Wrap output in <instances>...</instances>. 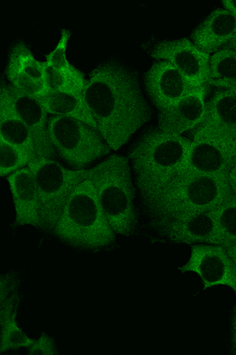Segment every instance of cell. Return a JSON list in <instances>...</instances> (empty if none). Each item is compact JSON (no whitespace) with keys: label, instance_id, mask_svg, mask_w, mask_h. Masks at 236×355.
I'll return each mask as SVG.
<instances>
[{"label":"cell","instance_id":"cell-1","mask_svg":"<svg viewBox=\"0 0 236 355\" xmlns=\"http://www.w3.org/2000/svg\"><path fill=\"white\" fill-rule=\"evenodd\" d=\"M83 99L98 130L115 151L152 117L136 73L116 62L102 64L90 73Z\"/></svg>","mask_w":236,"mask_h":355},{"label":"cell","instance_id":"cell-2","mask_svg":"<svg viewBox=\"0 0 236 355\" xmlns=\"http://www.w3.org/2000/svg\"><path fill=\"white\" fill-rule=\"evenodd\" d=\"M192 142L189 137L152 127L131 146L129 157L143 205L152 202L182 173Z\"/></svg>","mask_w":236,"mask_h":355},{"label":"cell","instance_id":"cell-3","mask_svg":"<svg viewBox=\"0 0 236 355\" xmlns=\"http://www.w3.org/2000/svg\"><path fill=\"white\" fill-rule=\"evenodd\" d=\"M71 248L97 251L116 243V233L103 213L93 184L85 180L75 189L53 233Z\"/></svg>","mask_w":236,"mask_h":355},{"label":"cell","instance_id":"cell-4","mask_svg":"<svg viewBox=\"0 0 236 355\" xmlns=\"http://www.w3.org/2000/svg\"><path fill=\"white\" fill-rule=\"evenodd\" d=\"M88 180L93 184L103 213L115 233L134 236L140 220L129 159L114 154L90 169Z\"/></svg>","mask_w":236,"mask_h":355},{"label":"cell","instance_id":"cell-5","mask_svg":"<svg viewBox=\"0 0 236 355\" xmlns=\"http://www.w3.org/2000/svg\"><path fill=\"white\" fill-rule=\"evenodd\" d=\"M228 175H179L145 205L152 219L214 211L233 196Z\"/></svg>","mask_w":236,"mask_h":355},{"label":"cell","instance_id":"cell-6","mask_svg":"<svg viewBox=\"0 0 236 355\" xmlns=\"http://www.w3.org/2000/svg\"><path fill=\"white\" fill-rule=\"evenodd\" d=\"M30 168L37 187L42 231L53 233L62 211L80 183L89 179V170H70L55 159L37 157Z\"/></svg>","mask_w":236,"mask_h":355},{"label":"cell","instance_id":"cell-7","mask_svg":"<svg viewBox=\"0 0 236 355\" xmlns=\"http://www.w3.org/2000/svg\"><path fill=\"white\" fill-rule=\"evenodd\" d=\"M48 133L56 153L76 171L86 170L112 150L99 130L77 119L51 116Z\"/></svg>","mask_w":236,"mask_h":355},{"label":"cell","instance_id":"cell-8","mask_svg":"<svg viewBox=\"0 0 236 355\" xmlns=\"http://www.w3.org/2000/svg\"><path fill=\"white\" fill-rule=\"evenodd\" d=\"M161 237L177 244L223 245L212 211L152 219L146 225Z\"/></svg>","mask_w":236,"mask_h":355},{"label":"cell","instance_id":"cell-9","mask_svg":"<svg viewBox=\"0 0 236 355\" xmlns=\"http://www.w3.org/2000/svg\"><path fill=\"white\" fill-rule=\"evenodd\" d=\"M179 269L198 275L204 290L226 286L236 294V266L223 245H191L189 259Z\"/></svg>","mask_w":236,"mask_h":355},{"label":"cell","instance_id":"cell-10","mask_svg":"<svg viewBox=\"0 0 236 355\" xmlns=\"http://www.w3.org/2000/svg\"><path fill=\"white\" fill-rule=\"evenodd\" d=\"M190 139H210L236 145V95L217 88L206 101L203 119L191 131Z\"/></svg>","mask_w":236,"mask_h":355},{"label":"cell","instance_id":"cell-11","mask_svg":"<svg viewBox=\"0 0 236 355\" xmlns=\"http://www.w3.org/2000/svg\"><path fill=\"white\" fill-rule=\"evenodd\" d=\"M154 60L170 62L194 87L208 85L210 55L199 50L191 40H165L154 45Z\"/></svg>","mask_w":236,"mask_h":355},{"label":"cell","instance_id":"cell-12","mask_svg":"<svg viewBox=\"0 0 236 355\" xmlns=\"http://www.w3.org/2000/svg\"><path fill=\"white\" fill-rule=\"evenodd\" d=\"M145 85L149 99L158 111L201 88L194 87L174 66L164 60L154 62L145 73Z\"/></svg>","mask_w":236,"mask_h":355},{"label":"cell","instance_id":"cell-13","mask_svg":"<svg viewBox=\"0 0 236 355\" xmlns=\"http://www.w3.org/2000/svg\"><path fill=\"white\" fill-rule=\"evenodd\" d=\"M235 162L236 145L210 139H193L185 167L180 175H228Z\"/></svg>","mask_w":236,"mask_h":355},{"label":"cell","instance_id":"cell-14","mask_svg":"<svg viewBox=\"0 0 236 355\" xmlns=\"http://www.w3.org/2000/svg\"><path fill=\"white\" fill-rule=\"evenodd\" d=\"M17 114L30 129L37 157L55 159L57 153L51 144L48 133V112L39 101L6 83Z\"/></svg>","mask_w":236,"mask_h":355},{"label":"cell","instance_id":"cell-15","mask_svg":"<svg viewBox=\"0 0 236 355\" xmlns=\"http://www.w3.org/2000/svg\"><path fill=\"white\" fill-rule=\"evenodd\" d=\"M207 87L204 85L175 104L158 111V128L165 133L182 136L197 127L205 113Z\"/></svg>","mask_w":236,"mask_h":355},{"label":"cell","instance_id":"cell-16","mask_svg":"<svg viewBox=\"0 0 236 355\" xmlns=\"http://www.w3.org/2000/svg\"><path fill=\"white\" fill-rule=\"evenodd\" d=\"M15 210V225H30L42 230L39 198L35 179L26 167L7 177Z\"/></svg>","mask_w":236,"mask_h":355},{"label":"cell","instance_id":"cell-17","mask_svg":"<svg viewBox=\"0 0 236 355\" xmlns=\"http://www.w3.org/2000/svg\"><path fill=\"white\" fill-rule=\"evenodd\" d=\"M236 36V17L224 8L212 11L194 28L190 40L197 47L209 55L226 47Z\"/></svg>","mask_w":236,"mask_h":355},{"label":"cell","instance_id":"cell-18","mask_svg":"<svg viewBox=\"0 0 236 355\" xmlns=\"http://www.w3.org/2000/svg\"><path fill=\"white\" fill-rule=\"evenodd\" d=\"M0 139L21 148L32 159L37 157L30 130L17 114L4 82L0 88Z\"/></svg>","mask_w":236,"mask_h":355},{"label":"cell","instance_id":"cell-19","mask_svg":"<svg viewBox=\"0 0 236 355\" xmlns=\"http://www.w3.org/2000/svg\"><path fill=\"white\" fill-rule=\"evenodd\" d=\"M51 116L71 117L96 129L97 125L83 99V96L48 91L37 98Z\"/></svg>","mask_w":236,"mask_h":355},{"label":"cell","instance_id":"cell-20","mask_svg":"<svg viewBox=\"0 0 236 355\" xmlns=\"http://www.w3.org/2000/svg\"><path fill=\"white\" fill-rule=\"evenodd\" d=\"M44 81L48 91L83 96L87 83L84 73L73 64L69 69L59 70L46 62Z\"/></svg>","mask_w":236,"mask_h":355},{"label":"cell","instance_id":"cell-21","mask_svg":"<svg viewBox=\"0 0 236 355\" xmlns=\"http://www.w3.org/2000/svg\"><path fill=\"white\" fill-rule=\"evenodd\" d=\"M236 83V50L223 49L210 55L208 85Z\"/></svg>","mask_w":236,"mask_h":355},{"label":"cell","instance_id":"cell-22","mask_svg":"<svg viewBox=\"0 0 236 355\" xmlns=\"http://www.w3.org/2000/svg\"><path fill=\"white\" fill-rule=\"evenodd\" d=\"M20 300L17 303L12 317L7 324L0 326V353L28 348L36 340L31 339L23 331L17 322Z\"/></svg>","mask_w":236,"mask_h":355},{"label":"cell","instance_id":"cell-23","mask_svg":"<svg viewBox=\"0 0 236 355\" xmlns=\"http://www.w3.org/2000/svg\"><path fill=\"white\" fill-rule=\"evenodd\" d=\"M8 64L37 80L44 79L46 62L35 58L28 46L21 42L16 43L9 53Z\"/></svg>","mask_w":236,"mask_h":355},{"label":"cell","instance_id":"cell-24","mask_svg":"<svg viewBox=\"0 0 236 355\" xmlns=\"http://www.w3.org/2000/svg\"><path fill=\"white\" fill-rule=\"evenodd\" d=\"M223 239V245L236 240V196L233 194L212 211Z\"/></svg>","mask_w":236,"mask_h":355},{"label":"cell","instance_id":"cell-25","mask_svg":"<svg viewBox=\"0 0 236 355\" xmlns=\"http://www.w3.org/2000/svg\"><path fill=\"white\" fill-rule=\"evenodd\" d=\"M31 160V157L25 150L0 139V175L2 177H8L28 167Z\"/></svg>","mask_w":236,"mask_h":355},{"label":"cell","instance_id":"cell-26","mask_svg":"<svg viewBox=\"0 0 236 355\" xmlns=\"http://www.w3.org/2000/svg\"><path fill=\"white\" fill-rule=\"evenodd\" d=\"M6 76L12 87L22 93L35 97V98L48 92L44 79L33 78L12 64H8L7 68H6Z\"/></svg>","mask_w":236,"mask_h":355},{"label":"cell","instance_id":"cell-27","mask_svg":"<svg viewBox=\"0 0 236 355\" xmlns=\"http://www.w3.org/2000/svg\"><path fill=\"white\" fill-rule=\"evenodd\" d=\"M71 37V32L70 31L62 30L60 42L56 48L45 56L48 65L59 69V70H64V69H69L72 66L66 57L67 45Z\"/></svg>","mask_w":236,"mask_h":355},{"label":"cell","instance_id":"cell-28","mask_svg":"<svg viewBox=\"0 0 236 355\" xmlns=\"http://www.w3.org/2000/svg\"><path fill=\"white\" fill-rule=\"evenodd\" d=\"M21 279L18 272L11 271L0 276V302L19 291Z\"/></svg>","mask_w":236,"mask_h":355},{"label":"cell","instance_id":"cell-29","mask_svg":"<svg viewBox=\"0 0 236 355\" xmlns=\"http://www.w3.org/2000/svg\"><path fill=\"white\" fill-rule=\"evenodd\" d=\"M28 354L56 355L59 354V352L57 350L53 338L47 334L42 333L39 339L28 348Z\"/></svg>","mask_w":236,"mask_h":355},{"label":"cell","instance_id":"cell-30","mask_svg":"<svg viewBox=\"0 0 236 355\" xmlns=\"http://www.w3.org/2000/svg\"><path fill=\"white\" fill-rule=\"evenodd\" d=\"M19 300V291H16L7 300L0 302V326L8 322V320L12 317L17 303Z\"/></svg>","mask_w":236,"mask_h":355},{"label":"cell","instance_id":"cell-31","mask_svg":"<svg viewBox=\"0 0 236 355\" xmlns=\"http://www.w3.org/2000/svg\"><path fill=\"white\" fill-rule=\"evenodd\" d=\"M231 352L236 354V304L234 306L231 320Z\"/></svg>","mask_w":236,"mask_h":355},{"label":"cell","instance_id":"cell-32","mask_svg":"<svg viewBox=\"0 0 236 355\" xmlns=\"http://www.w3.org/2000/svg\"><path fill=\"white\" fill-rule=\"evenodd\" d=\"M228 182L232 191L236 196V162L233 165L228 173Z\"/></svg>","mask_w":236,"mask_h":355},{"label":"cell","instance_id":"cell-33","mask_svg":"<svg viewBox=\"0 0 236 355\" xmlns=\"http://www.w3.org/2000/svg\"><path fill=\"white\" fill-rule=\"evenodd\" d=\"M223 8L236 17V0H227L222 2Z\"/></svg>","mask_w":236,"mask_h":355},{"label":"cell","instance_id":"cell-34","mask_svg":"<svg viewBox=\"0 0 236 355\" xmlns=\"http://www.w3.org/2000/svg\"><path fill=\"white\" fill-rule=\"evenodd\" d=\"M224 246L226 248L228 255L231 257L236 266V240L235 241Z\"/></svg>","mask_w":236,"mask_h":355},{"label":"cell","instance_id":"cell-35","mask_svg":"<svg viewBox=\"0 0 236 355\" xmlns=\"http://www.w3.org/2000/svg\"><path fill=\"white\" fill-rule=\"evenodd\" d=\"M216 88H221L231 91L232 93L236 95V83L233 84H220L217 85Z\"/></svg>","mask_w":236,"mask_h":355},{"label":"cell","instance_id":"cell-36","mask_svg":"<svg viewBox=\"0 0 236 355\" xmlns=\"http://www.w3.org/2000/svg\"><path fill=\"white\" fill-rule=\"evenodd\" d=\"M224 49H232L236 50V36L233 39V41L230 42Z\"/></svg>","mask_w":236,"mask_h":355}]
</instances>
